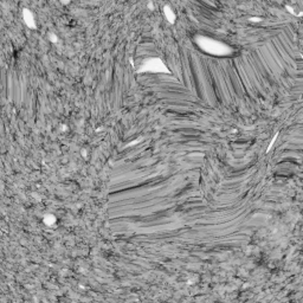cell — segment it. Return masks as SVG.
Here are the masks:
<instances>
[{
	"mask_svg": "<svg viewBox=\"0 0 303 303\" xmlns=\"http://www.w3.org/2000/svg\"><path fill=\"white\" fill-rule=\"evenodd\" d=\"M60 1H62V3H63V4H68V3H69L70 0H60Z\"/></svg>",
	"mask_w": 303,
	"mask_h": 303,
	"instance_id": "3",
	"label": "cell"
},
{
	"mask_svg": "<svg viewBox=\"0 0 303 303\" xmlns=\"http://www.w3.org/2000/svg\"><path fill=\"white\" fill-rule=\"evenodd\" d=\"M24 19H25V23L30 27H34V19L32 17V13L29 10H24Z\"/></svg>",
	"mask_w": 303,
	"mask_h": 303,
	"instance_id": "1",
	"label": "cell"
},
{
	"mask_svg": "<svg viewBox=\"0 0 303 303\" xmlns=\"http://www.w3.org/2000/svg\"><path fill=\"white\" fill-rule=\"evenodd\" d=\"M165 13H166V16L168 17V20L173 21V13H172V11H170L168 7H165Z\"/></svg>",
	"mask_w": 303,
	"mask_h": 303,
	"instance_id": "2",
	"label": "cell"
}]
</instances>
